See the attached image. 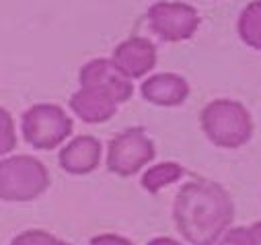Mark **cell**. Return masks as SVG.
I'll list each match as a JSON object with an SVG mask.
<instances>
[{
	"label": "cell",
	"instance_id": "obj_16",
	"mask_svg": "<svg viewBox=\"0 0 261 245\" xmlns=\"http://www.w3.org/2000/svg\"><path fill=\"white\" fill-rule=\"evenodd\" d=\"M93 245H129V243L123 239H117V237H99L93 241Z\"/></svg>",
	"mask_w": 261,
	"mask_h": 245
},
{
	"label": "cell",
	"instance_id": "obj_14",
	"mask_svg": "<svg viewBox=\"0 0 261 245\" xmlns=\"http://www.w3.org/2000/svg\"><path fill=\"white\" fill-rule=\"evenodd\" d=\"M220 245H255V241H253L249 227H239V229L228 231Z\"/></svg>",
	"mask_w": 261,
	"mask_h": 245
},
{
	"label": "cell",
	"instance_id": "obj_9",
	"mask_svg": "<svg viewBox=\"0 0 261 245\" xmlns=\"http://www.w3.org/2000/svg\"><path fill=\"white\" fill-rule=\"evenodd\" d=\"M115 99L99 89L83 87L81 93L72 97V109L87 121H103L113 115L115 111Z\"/></svg>",
	"mask_w": 261,
	"mask_h": 245
},
{
	"label": "cell",
	"instance_id": "obj_17",
	"mask_svg": "<svg viewBox=\"0 0 261 245\" xmlns=\"http://www.w3.org/2000/svg\"><path fill=\"white\" fill-rule=\"evenodd\" d=\"M249 229H251V235H253L255 245H261V220H259V223H255V225H251Z\"/></svg>",
	"mask_w": 261,
	"mask_h": 245
},
{
	"label": "cell",
	"instance_id": "obj_12",
	"mask_svg": "<svg viewBox=\"0 0 261 245\" xmlns=\"http://www.w3.org/2000/svg\"><path fill=\"white\" fill-rule=\"evenodd\" d=\"M239 35L247 45L261 50V0L247 5L245 11L241 13Z\"/></svg>",
	"mask_w": 261,
	"mask_h": 245
},
{
	"label": "cell",
	"instance_id": "obj_3",
	"mask_svg": "<svg viewBox=\"0 0 261 245\" xmlns=\"http://www.w3.org/2000/svg\"><path fill=\"white\" fill-rule=\"evenodd\" d=\"M47 186V173L35 159L19 157L0 165V196L27 200Z\"/></svg>",
	"mask_w": 261,
	"mask_h": 245
},
{
	"label": "cell",
	"instance_id": "obj_6",
	"mask_svg": "<svg viewBox=\"0 0 261 245\" xmlns=\"http://www.w3.org/2000/svg\"><path fill=\"white\" fill-rule=\"evenodd\" d=\"M152 142L142 130H127L109 146V169L119 175H132L152 159Z\"/></svg>",
	"mask_w": 261,
	"mask_h": 245
},
{
	"label": "cell",
	"instance_id": "obj_10",
	"mask_svg": "<svg viewBox=\"0 0 261 245\" xmlns=\"http://www.w3.org/2000/svg\"><path fill=\"white\" fill-rule=\"evenodd\" d=\"M101 144L91 136H81L62 151V167L70 173H87L97 167Z\"/></svg>",
	"mask_w": 261,
	"mask_h": 245
},
{
	"label": "cell",
	"instance_id": "obj_5",
	"mask_svg": "<svg viewBox=\"0 0 261 245\" xmlns=\"http://www.w3.org/2000/svg\"><path fill=\"white\" fill-rule=\"evenodd\" d=\"M70 132V119L60 107L37 105L25 115V136L39 149H54Z\"/></svg>",
	"mask_w": 261,
	"mask_h": 245
},
{
	"label": "cell",
	"instance_id": "obj_11",
	"mask_svg": "<svg viewBox=\"0 0 261 245\" xmlns=\"http://www.w3.org/2000/svg\"><path fill=\"white\" fill-rule=\"evenodd\" d=\"M187 83L177 75H156L142 87L144 97L159 105H177L187 97Z\"/></svg>",
	"mask_w": 261,
	"mask_h": 245
},
{
	"label": "cell",
	"instance_id": "obj_2",
	"mask_svg": "<svg viewBox=\"0 0 261 245\" xmlns=\"http://www.w3.org/2000/svg\"><path fill=\"white\" fill-rule=\"evenodd\" d=\"M202 126L208 138L222 149H239L253 136L249 111L232 99H216L202 113Z\"/></svg>",
	"mask_w": 261,
	"mask_h": 245
},
{
	"label": "cell",
	"instance_id": "obj_8",
	"mask_svg": "<svg viewBox=\"0 0 261 245\" xmlns=\"http://www.w3.org/2000/svg\"><path fill=\"white\" fill-rule=\"evenodd\" d=\"M156 52L148 39L132 37L123 41L113 56V64L125 75V77H142L154 66Z\"/></svg>",
	"mask_w": 261,
	"mask_h": 245
},
{
	"label": "cell",
	"instance_id": "obj_13",
	"mask_svg": "<svg viewBox=\"0 0 261 245\" xmlns=\"http://www.w3.org/2000/svg\"><path fill=\"white\" fill-rule=\"evenodd\" d=\"M181 173H183V169L177 163H161L146 171V175L142 177V186L148 192H159L161 188L169 186L171 181H177L181 177Z\"/></svg>",
	"mask_w": 261,
	"mask_h": 245
},
{
	"label": "cell",
	"instance_id": "obj_7",
	"mask_svg": "<svg viewBox=\"0 0 261 245\" xmlns=\"http://www.w3.org/2000/svg\"><path fill=\"white\" fill-rule=\"evenodd\" d=\"M81 79H83V87L99 89L111 95L115 101H125L132 95V85H129L127 77L107 60H95V62L87 64L83 68Z\"/></svg>",
	"mask_w": 261,
	"mask_h": 245
},
{
	"label": "cell",
	"instance_id": "obj_18",
	"mask_svg": "<svg viewBox=\"0 0 261 245\" xmlns=\"http://www.w3.org/2000/svg\"><path fill=\"white\" fill-rule=\"evenodd\" d=\"M150 245H177V243L167 241V239H159V241H154V243H150Z\"/></svg>",
	"mask_w": 261,
	"mask_h": 245
},
{
	"label": "cell",
	"instance_id": "obj_4",
	"mask_svg": "<svg viewBox=\"0 0 261 245\" xmlns=\"http://www.w3.org/2000/svg\"><path fill=\"white\" fill-rule=\"evenodd\" d=\"M148 21L163 39L181 41L193 35V31L198 29L200 17L198 11L185 3L161 0L148 9Z\"/></svg>",
	"mask_w": 261,
	"mask_h": 245
},
{
	"label": "cell",
	"instance_id": "obj_1",
	"mask_svg": "<svg viewBox=\"0 0 261 245\" xmlns=\"http://www.w3.org/2000/svg\"><path fill=\"white\" fill-rule=\"evenodd\" d=\"M234 214L230 196L212 181H195L181 190L175 216L183 235L195 245H214Z\"/></svg>",
	"mask_w": 261,
	"mask_h": 245
},
{
	"label": "cell",
	"instance_id": "obj_15",
	"mask_svg": "<svg viewBox=\"0 0 261 245\" xmlns=\"http://www.w3.org/2000/svg\"><path fill=\"white\" fill-rule=\"evenodd\" d=\"M13 144V128H11V119L0 111V151H7Z\"/></svg>",
	"mask_w": 261,
	"mask_h": 245
}]
</instances>
